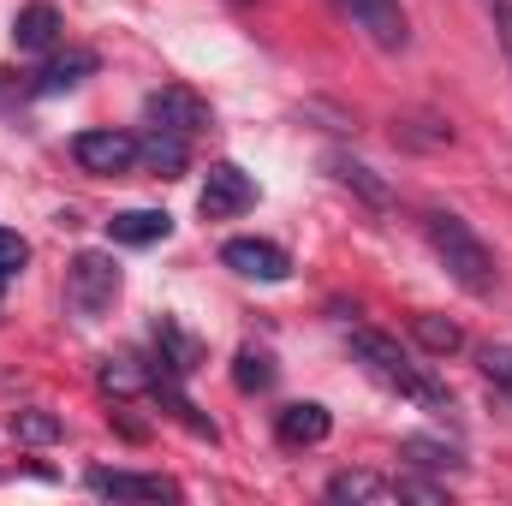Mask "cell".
<instances>
[{
  "mask_svg": "<svg viewBox=\"0 0 512 506\" xmlns=\"http://www.w3.org/2000/svg\"><path fill=\"white\" fill-rule=\"evenodd\" d=\"M423 239H429V251L447 262V274H453L471 298H489V292H495V256H489V245H483L459 215L429 209V215H423Z\"/></svg>",
  "mask_w": 512,
  "mask_h": 506,
  "instance_id": "obj_1",
  "label": "cell"
},
{
  "mask_svg": "<svg viewBox=\"0 0 512 506\" xmlns=\"http://www.w3.org/2000/svg\"><path fill=\"white\" fill-rule=\"evenodd\" d=\"M66 298H72V310H78V316H102V310H114V298H120V262H114V256H102V251L72 256Z\"/></svg>",
  "mask_w": 512,
  "mask_h": 506,
  "instance_id": "obj_2",
  "label": "cell"
},
{
  "mask_svg": "<svg viewBox=\"0 0 512 506\" xmlns=\"http://www.w3.org/2000/svg\"><path fill=\"white\" fill-rule=\"evenodd\" d=\"M72 161L84 167V173H96V179H120V173H131L137 167V137H126V131H78L72 137Z\"/></svg>",
  "mask_w": 512,
  "mask_h": 506,
  "instance_id": "obj_3",
  "label": "cell"
},
{
  "mask_svg": "<svg viewBox=\"0 0 512 506\" xmlns=\"http://www.w3.org/2000/svg\"><path fill=\"white\" fill-rule=\"evenodd\" d=\"M256 203V185L245 167H233V161H215L209 167V179H203V197H197V209H203V221H233V215H245Z\"/></svg>",
  "mask_w": 512,
  "mask_h": 506,
  "instance_id": "obj_4",
  "label": "cell"
},
{
  "mask_svg": "<svg viewBox=\"0 0 512 506\" xmlns=\"http://www.w3.org/2000/svg\"><path fill=\"white\" fill-rule=\"evenodd\" d=\"M382 54H399L405 42H411V18H405V6L399 0H334Z\"/></svg>",
  "mask_w": 512,
  "mask_h": 506,
  "instance_id": "obj_5",
  "label": "cell"
},
{
  "mask_svg": "<svg viewBox=\"0 0 512 506\" xmlns=\"http://www.w3.org/2000/svg\"><path fill=\"white\" fill-rule=\"evenodd\" d=\"M143 114H149V120H155L161 131H179V137H197V131H209V126H215L209 102H203V96H191V90H179V84L155 90V96L143 102Z\"/></svg>",
  "mask_w": 512,
  "mask_h": 506,
  "instance_id": "obj_6",
  "label": "cell"
},
{
  "mask_svg": "<svg viewBox=\"0 0 512 506\" xmlns=\"http://www.w3.org/2000/svg\"><path fill=\"white\" fill-rule=\"evenodd\" d=\"M221 262L233 268V274H245V280H286L292 274V256L280 251L274 239H227L221 245Z\"/></svg>",
  "mask_w": 512,
  "mask_h": 506,
  "instance_id": "obj_7",
  "label": "cell"
},
{
  "mask_svg": "<svg viewBox=\"0 0 512 506\" xmlns=\"http://www.w3.org/2000/svg\"><path fill=\"white\" fill-rule=\"evenodd\" d=\"M90 489L96 495H114V501H179V483L167 477H137V471H90Z\"/></svg>",
  "mask_w": 512,
  "mask_h": 506,
  "instance_id": "obj_8",
  "label": "cell"
},
{
  "mask_svg": "<svg viewBox=\"0 0 512 506\" xmlns=\"http://www.w3.org/2000/svg\"><path fill=\"white\" fill-rule=\"evenodd\" d=\"M274 429H280V441H286V447H316V441H328L334 417H328V405L298 399V405H286V411L274 417Z\"/></svg>",
  "mask_w": 512,
  "mask_h": 506,
  "instance_id": "obj_9",
  "label": "cell"
},
{
  "mask_svg": "<svg viewBox=\"0 0 512 506\" xmlns=\"http://www.w3.org/2000/svg\"><path fill=\"white\" fill-rule=\"evenodd\" d=\"M12 42H18L24 54H48V48L60 42V12H54L48 0L18 6V18H12Z\"/></svg>",
  "mask_w": 512,
  "mask_h": 506,
  "instance_id": "obj_10",
  "label": "cell"
},
{
  "mask_svg": "<svg viewBox=\"0 0 512 506\" xmlns=\"http://www.w3.org/2000/svg\"><path fill=\"white\" fill-rule=\"evenodd\" d=\"M191 137H179V131H149L143 143H137V167H149L155 179H179L185 173V161H191V149H185Z\"/></svg>",
  "mask_w": 512,
  "mask_h": 506,
  "instance_id": "obj_11",
  "label": "cell"
},
{
  "mask_svg": "<svg viewBox=\"0 0 512 506\" xmlns=\"http://www.w3.org/2000/svg\"><path fill=\"white\" fill-rule=\"evenodd\" d=\"M96 54L90 48H72V54H54L42 72H36V96H60V90H72V84H84V78H96Z\"/></svg>",
  "mask_w": 512,
  "mask_h": 506,
  "instance_id": "obj_12",
  "label": "cell"
},
{
  "mask_svg": "<svg viewBox=\"0 0 512 506\" xmlns=\"http://www.w3.org/2000/svg\"><path fill=\"white\" fill-rule=\"evenodd\" d=\"M352 358H364L387 387L411 370V364H405V352H399V340H387V334H376V328H358V334H352Z\"/></svg>",
  "mask_w": 512,
  "mask_h": 506,
  "instance_id": "obj_13",
  "label": "cell"
},
{
  "mask_svg": "<svg viewBox=\"0 0 512 506\" xmlns=\"http://www.w3.org/2000/svg\"><path fill=\"white\" fill-rule=\"evenodd\" d=\"M328 501L376 506V501H399V489L387 477H376V471H340V477H328Z\"/></svg>",
  "mask_w": 512,
  "mask_h": 506,
  "instance_id": "obj_14",
  "label": "cell"
},
{
  "mask_svg": "<svg viewBox=\"0 0 512 506\" xmlns=\"http://www.w3.org/2000/svg\"><path fill=\"white\" fill-rule=\"evenodd\" d=\"M155 352H161V364H167V376H173V381H185L191 370H197V358H203V352H197V340H191L179 322H167V316L155 322Z\"/></svg>",
  "mask_w": 512,
  "mask_h": 506,
  "instance_id": "obj_15",
  "label": "cell"
},
{
  "mask_svg": "<svg viewBox=\"0 0 512 506\" xmlns=\"http://www.w3.org/2000/svg\"><path fill=\"white\" fill-rule=\"evenodd\" d=\"M108 233H114V245H155V239L173 233V221L161 209H126V215L108 221Z\"/></svg>",
  "mask_w": 512,
  "mask_h": 506,
  "instance_id": "obj_16",
  "label": "cell"
},
{
  "mask_svg": "<svg viewBox=\"0 0 512 506\" xmlns=\"http://www.w3.org/2000/svg\"><path fill=\"white\" fill-rule=\"evenodd\" d=\"M328 167H334V179H340V185H352L370 209H387V203H393V191L376 179V167H364V161H352V155H334Z\"/></svg>",
  "mask_w": 512,
  "mask_h": 506,
  "instance_id": "obj_17",
  "label": "cell"
},
{
  "mask_svg": "<svg viewBox=\"0 0 512 506\" xmlns=\"http://www.w3.org/2000/svg\"><path fill=\"white\" fill-rule=\"evenodd\" d=\"M411 340H417L429 358H453V352L465 346V328L447 322V316H417V322H411Z\"/></svg>",
  "mask_w": 512,
  "mask_h": 506,
  "instance_id": "obj_18",
  "label": "cell"
},
{
  "mask_svg": "<svg viewBox=\"0 0 512 506\" xmlns=\"http://www.w3.org/2000/svg\"><path fill=\"white\" fill-rule=\"evenodd\" d=\"M399 453H405L411 465H423V471H465V453L447 447V441H435V435H405Z\"/></svg>",
  "mask_w": 512,
  "mask_h": 506,
  "instance_id": "obj_19",
  "label": "cell"
},
{
  "mask_svg": "<svg viewBox=\"0 0 512 506\" xmlns=\"http://www.w3.org/2000/svg\"><path fill=\"white\" fill-rule=\"evenodd\" d=\"M393 143H405V149H447L453 143V126L435 120V114H411V120L393 126Z\"/></svg>",
  "mask_w": 512,
  "mask_h": 506,
  "instance_id": "obj_20",
  "label": "cell"
},
{
  "mask_svg": "<svg viewBox=\"0 0 512 506\" xmlns=\"http://www.w3.org/2000/svg\"><path fill=\"white\" fill-rule=\"evenodd\" d=\"M12 435H18V441H30V447H54V441H60V417H54V411H42V405H30V411H18V417H12Z\"/></svg>",
  "mask_w": 512,
  "mask_h": 506,
  "instance_id": "obj_21",
  "label": "cell"
},
{
  "mask_svg": "<svg viewBox=\"0 0 512 506\" xmlns=\"http://www.w3.org/2000/svg\"><path fill=\"white\" fill-rule=\"evenodd\" d=\"M233 381H239L245 393H268V387H274V358H268V352H251V346H245V352L233 358Z\"/></svg>",
  "mask_w": 512,
  "mask_h": 506,
  "instance_id": "obj_22",
  "label": "cell"
},
{
  "mask_svg": "<svg viewBox=\"0 0 512 506\" xmlns=\"http://www.w3.org/2000/svg\"><path fill=\"white\" fill-rule=\"evenodd\" d=\"M137 387H143V376H137V364H131V358H108V364H102V393L131 399Z\"/></svg>",
  "mask_w": 512,
  "mask_h": 506,
  "instance_id": "obj_23",
  "label": "cell"
},
{
  "mask_svg": "<svg viewBox=\"0 0 512 506\" xmlns=\"http://www.w3.org/2000/svg\"><path fill=\"white\" fill-rule=\"evenodd\" d=\"M24 262H30V245H24L12 227H0V286H6V280H18V274H24Z\"/></svg>",
  "mask_w": 512,
  "mask_h": 506,
  "instance_id": "obj_24",
  "label": "cell"
},
{
  "mask_svg": "<svg viewBox=\"0 0 512 506\" xmlns=\"http://www.w3.org/2000/svg\"><path fill=\"white\" fill-rule=\"evenodd\" d=\"M483 376L501 393H512V346H483Z\"/></svg>",
  "mask_w": 512,
  "mask_h": 506,
  "instance_id": "obj_25",
  "label": "cell"
},
{
  "mask_svg": "<svg viewBox=\"0 0 512 506\" xmlns=\"http://www.w3.org/2000/svg\"><path fill=\"white\" fill-rule=\"evenodd\" d=\"M393 489H399V501H447V489H435V483H411V477H405V483H393Z\"/></svg>",
  "mask_w": 512,
  "mask_h": 506,
  "instance_id": "obj_26",
  "label": "cell"
},
{
  "mask_svg": "<svg viewBox=\"0 0 512 506\" xmlns=\"http://www.w3.org/2000/svg\"><path fill=\"white\" fill-rule=\"evenodd\" d=\"M489 12H495V36H501V48L512 60V0H489Z\"/></svg>",
  "mask_w": 512,
  "mask_h": 506,
  "instance_id": "obj_27",
  "label": "cell"
}]
</instances>
